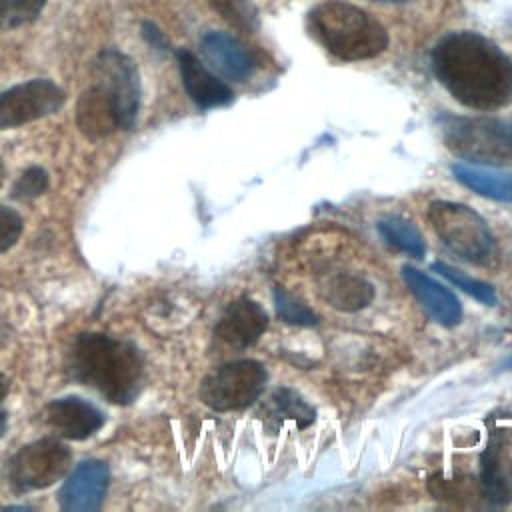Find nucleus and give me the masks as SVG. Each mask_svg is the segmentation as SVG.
I'll return each mask as SVG.
<instances>
[{
    "instance_id": "nucleus-1",
    "label": "nucleus",
    "mask_w": 512,
    "mask_h": 512,
    "mask_svg": "<svg viewBox=\"0 0 512 512\" xmlns=\"http://www.w3.org/2000/svg\"><path fill=\"white\" fill-rule=\"evenodd\" d=\"M432 68L466 108L498 110L512 102V60L478 32L446 34L434 46Z\"/></svg>"
},
{
    "instance_id": "nucleus-2",
    "label": "nucleus",
    "mask_w": 512,
    "mask_h": 512,
    "mask_svg": "<svg viewBox=\"0 0 512 512\" xmlns=\"http://www.w3.org/2000/svg\"><path fill=\"white\" fill-rule=\"evenodd\" d=\"M70 366L80 382L108 402H132L144 378V364L134 346L104 334H82L70 350Z\"/></svg>"
},
{
    "instance_id": "nucleus-3",
    "label": "nucleus",
    "mask_w": 512,
    "mask_h": 512,
    "mask_svg": "<svg viewBox=\"0 0 512 512\" xmlns=\"http://www.w3.org/2000/svg\"><path fill=\"white\" fill-rule=\"evenodd\" d=\"M310 30L340 60H366L388 46L386 28L366 10L340 0H326L310 12Z\"/></svg>"
},
{
    "instance_id": "nucleus-4",
    "label": "nucleus",
    "mask_w": 512,
    "mask_h": 512,
    "mask_svg": "<svg viewBox=\"0 0 512 512\" xmlns=\"http://www.w3.org/2000/svg\"><path fill=\"white\" fill-rule=\"evenodd\" d=\"M442 140L460 158L512 166V124L486 116H442Z\"/></svg>"
},
{
    "instance_id": "nucleus-5",
    "label": "nucleus",
    "mask_w": 512,
    "mask_h": 512,
    "mask_svg": "<svg viewBox=\"0 0 512 512\" xmlns=\"http://www.w3.org/2000/svg\"><path fill=\"white\" fill-rule=\"evenodd\" d=\"M436 236L460 258L472 264H490L496 252L494 236L484 218L466 204L436 200L428 208Z\"/></svg>"
},
{
    "instance_id": "nucleus-6",
    "label": "nucleus",
    "mask_w": 512,
    "mask_h": 512,
    "mask_svg": "<svg viewBox=\"0 0 512 512\" xmlns=\"http://www.w3.org/2000/svg\"><path fill=\"white\" fill-rule=\"evenodd\" d=\"M266 368L256 360H232L212 370L200 384V398L216 412L242 410L264 390Z\"/></svg>"
},
{
    "instance_id": "nucleus-7",
    "label": "nucleus",
    "mask_w": 512,
    "mask_h": 512,
    "mask_svg": "<svg viewBox=\"0 0 512 512\" xmlns=\"http://www.w3.org/2000/svg\"><path fill=\"white\" fill-rule=\"evenodd\" d=\"M94 84L114 102L120 128H132L140 108V80L134 62L116 48L98 54L92 66Z\"/></svg>"
},
{
    "instance_id": "nucleus-8",
    "label": "nucleus",
    "mask_w": 512,
    "mask_h": 512,
    "mask_svg": "<svg viewBox=\"0 0 512 512\" xmlns=\"http://www.w3.org/2000/svg\"><path fill=\"white\" fill-rule=\"evenodd\" d=\"M68 466L70 450L54 438H44L24 446L12 458L8 478L16 490H40L58 482Z\"/></svg>"
},
{
    "instance_id": "nucleus-9",
    "label": "nucleus",
    "mask_w": 512,
    "mask_h": 512,
    "mask_svg": "<svg viewBox=\"0 0 512 512\" xmlns=\"http://www.w3.org/2000/svg\"><path fill=\"white\" fill-rule=\"evenodd\" d=\"M64 102V92L50 80L38 78L0 94V128H14L54 114Z\"/></svg>"
},
{
    "instance_id": "nucleus-10",
    "label": "nucleus",
    "mask_w": 512,
    "mask_h": 512,
    "mask_svg": "<svg viewBox=\"0 0 512 512\" xmlns=\"http://www.w3.org/2000/svg\"><path fill=\"white\" fill-rule=\"evenodd\" d=\"M480 490L494 506L512 500V430L492 428L480 454Z\"/></svg>"
},
{
    "instance_id": "nucleus-11",
    "label": "nucleus",
    "mask_w": 512,
    "mask_h": 512,
    "mask_svg": "<svg viewBox=\"0 0 512 512\" xmlns=\"http://www.w3.org/2000/svg\"><path fill=\"white\" fill-rule=\"evenodd\" d=\"M108 488V468L104 462H82L64 482L58 494L60 508L66 512L98 510Z\"/></svg>"
},
{
    "instance_id": "nucleus-12",
    "label": "nucleus",
    "mask_w": 512,
    "mask_h": 512,
    "mask_svg": "<svg viewBox=\"0 0 512 512\" xmlns=\"http://www.w3.org/2000/svg\"><path fill=\"white\" fill-rule=\"evenodd\" d=\"M402 278L434 322L446 328L460 324L462 304L444 284L412 266H402Z\"/></svg>"
},
{
    "instance_id": "nucleus-13",
    "label": "nucleus",
    "mask_w": 512,
    "mask_h": 512,
    "mask_svg": "<svg viewBox=\"0 0 512 512\" xmlns=\"http://www.w3.org/2000/svg\"><path fill=\"white\" fill-rule=\"evenodd\" d=\"M268 328V316L264 308L252 298H238L228 304L218 326L216 336L234 348H248Z\"/></svg>"
},
{
    "instance_id": "nucleus-14",
    "label": "nucleus",
    "mask_w": 512,
    "mask_h": 512,
    "mask_svg": "<svg viewBox=\"0 0 512 512\" xmlns=\"http://www.w3.org/2000/svg\"><path fill=\"white\" fill-rule=\"evenodd\" d=\"M178 66L182 84L188 96L196 102V106L214 108L232 102V90L218 76H214L192 52L178 50Z\"/></svg>"
},
{
    "instance_id": "nucleus-15",
    "label": "nucleus",
    "mask_w": 512,
    "mask_h": 512,
    "mask_svg": "<svg viewBox=\"0 0 512 512\" xmlns=\"http://www.w3.org/2000/svg\"><path fill=\"white\" fill-rule=\"evenodd\" d=\"M200 48L208 64L228 80L242 82L254 72V60L250 52L236 38L224 32L204 34Z\"/></svg>"
},
{
    "instance_id": "nucleus-16",
    "label": "nucleus",
    "mask_w": 512,
    "mask_h": 512,
    "mask_svg": "<svg viewBox=\"0 0 512 512\" xmlns=\"http://www.w3.org/2000/svg\"><path fill=\"white\" fill-rule=\"evenodd\" d=\"M48 424L70 440H84L94 434L104 418L96 406L80 398H60L46 408Z\"/></svg>"
},
{
    "instance_id": "nucleus-17",
    "label": "nucleus",
    "mask_w": 512,
    "mask_h": 512,
    "mask_svg": "<svg viewBox=\"0 0 512 512\" xmlns=\"http://www.w3.org/2000/svg\"><path fill=\"white\" fill-rule=\"evenodd\" d=\"M76 124L88 138H104L120 128V120L110 96L92 84L78 100Z\"/></svg>"
},
{
    "instance_id": "nucleus-18",
    "label": "nucleus",
    "mask_w": 512,
    "mask_h": 512,
    "mask_svg": "<svg viewBox=\"0 0 512 512\" xmlns=\"http://www.w3.org/2000/svg\"><path fill=\"white\" fill-rule=\"evenodd\" d=\"M450 170L472 192L498 202H512V170L474 162H456Z\"/></svg>"
},
{
    "instance_id": "nucleus-19",
    "label": "nucleus",
    "mask_w": 512,
    "mask_h": 512,
    "mask_svg": "<svg viewBox=\"0 0 512 512\" xmlns=\"http://www.w3.org/2000/svg\"><path fill=\"white\" fill-rule=\"evenodd\" d=\"M326 302L342 312H356L374 300V286L356 274H336L322 288Z\"/></svg>"
},
{
    "instance_id": "nucleus-20",
    "label": "nucleus",
    "mask_w": 512,
    "mask_h": 512,
    "mask_svg": "<svg viewBox=\"0 0 512 512\" xmlns=\"http://www.w3.org/2000/svg\"><path fill=\"white\" fill-rule=\"evenodd\" d=\"M380 236L400 252H406L414 258H422L426 254V244L422 240V234L418 228L402 218V216H386L378 222Z\"/></svg>"
},
{
    "instance_id": "nucleus-21",
    "label": "nucleus",
    "mask_w": 512,
    "mask_h": 512,
    "mask_svg": "<svg viewBox=\"0 0 512 512\" xmlns=\"http://www.w3.org/2000/svg\"><path fill=\"white\" fill-rule=\"evenodd\" d=\"M270 412L282 420H294L298 428H306L314 422L316 412L314 408L292 388H276L268 398Z\"/></svg>"
},
{
    "instance_id": "nucleus-22",
    "label": "nucleus",
    "mask_w": 512,
    "mask_h": 512,
    "mask_svg": "<svg viewBox=\"0 0 512 512\" xmlns=\"http://www.w3.org/2000/svg\"><path fill=\"white\" fill-rule=\"evenodd\" d=\"M432 270H436L440 276H444L456 288L464 290L466 294H470L472 298L480 300L482 304H488V306L496 304V292H494V288L488 282L478 280V278H470L468 274H464L458 268H452L446 262H432Z\"/></svg>"
},
{
    "instance_id": "nucleus-23",
    "label": "nucleus",
    "mask_w": 512,
    "mask_h": 512,
    "mask_svg": "<svg viewBox=\"0 0 512 512\" xmlns=\"http://www.w3.org/2000/svg\"><path fill=\"white\" fill-rule=\"evenodd\" d=\"M274 306H276L278 316L288 324L312 326L318 322V316L302 300L294 298L290 292H286L280 286L274 288Z\"/></svg>"
},
{
    "instance_id": "nucleus-24",
    "label": "nucleus",
    "mask_w": 512,
    "mask_h": 512,
    "mask_svg": "<svg viewBox=\"0 0 512 512\" xmlns=\"http://www.w3.org/2000/svg\"><path fill=\"white\" fill-rule=\"evenodd\" d=\"M212 8L234 28L250 32L258 24V12L250 0H210Z\"/></svg>"
},
{
    "instance_id": "nucleus-25",
    "label": "nucleus",
    "mask_w": 512,
    "mask_h": 512,
    "mask_svg": "<svg viewBox=\"0 0 512 512\" xmlns=\"http://www.w3.org/2000/svg\"><path fill=\"white\" fill-rule=\"evenodd\" d=\"M46 0H0V28H16L34 20Z\"/></svg>"
},
{
    "instance_id": "nucleus-26",
    "label": "nucleus",
    "mask_w": 512,
    "mask_h": 512,
    "mask_svg": "<svg viewBox=\"0 0 512 512\" xmlns=\"http://www.w3.org/2000/svg\"><path fill=\"white\" fill-rule=\"evenodd\" d=\"M46 186H48V174L42 168L34 166V168H28L18 178V182L12 188V196L20 200H30L40 196L46 190Z\"/></svg>"
},
{
    "instance_id": "nucleus-27",
    "label": "nucleus",
    "mask_w": 512,
    "mask_h": 512,
    "mask_svg": "<svg viewBox=\"0 0 512 512\" xmlns=\"http://www.w3.org/2000/svg\"><path fill=\"white\" fill-rule=\"evenodd\" d=\"M20 234H22V218L14 210L0 206V252H6L8 248H12L20 238Z\"/></svg>"
},
{
    "instance_id": "nucleus-28",
    "label": "nucleus",
    "mask_w": 512,
    "mask_h": 512,
    "mask_svg": "<svg viewBox=\"0 0 512 512\" xmlns=\"http://www.w3.org/2000/svg\"><path fill=\"white\" fill-rule=\"evenodd\" d=\"M142 36L148 40V44L156 50H166L168 48V42L166 38L162 36V32L152 24V22H144L142 24Z\"/></svg>"
},
{
    "instance_id": "nucleus-29",
    "label": "nucleus",
    "mask_w": 512,
    "mask_h": 512,
    "mask_svg": "<svg viewBox=\"0 0 512 512\" xmlns=\"http://www.w3.org/2000/svg\"><path fill=\"white\" fill-rule=\"evenodd\" d=\"M6 392H8V384H6V378L0 374V402L6 396Z\"/></svg>"
},
{
    "instance_id": "nucleus-30",
    "label": "nucleus",
    "mask_w": 512,
    "mask_h": 512,
    "mask_svg": "<svg viewBox=\"0 0 512 512\" xmlns=\"http://www.w3.org/2000/svg\"><path fill=\"white\" fill-rule=\"evenodd\" d=\"M4 430H6V414H4V412H0V438H2Z\"/></svg>"
},
{
    "instance_id": "nucleus-31",
    "label": "nucleus",
    "mask_w": 512,
    "mask_h": 512,
    "mask_svg": "<svg viewBox=\"0 0 512 512\" xmlns=\"http://www.w3.org/2000/svg\"><path fill=\"white\" fill-rule=\"evenodd\" d=\"M4 176H6V168H4V164H2V160H0V186H2V182H4Z\"/></svg>"
},
{
    "instance_id": "nucleus-32",
    "label": "nucleus",
    "mask_w": 512,
    "mask_h": 512,
    "mask_svg": "<svg viewBox=\"0 0 512 512\" xmlns=\"http://www.w3.org/2000/svg\"><path fill=\"white\" fill-rule=\"evenodd\" d=\"M380 2H404V0H380Z\"/></svg>"
}]
</instances>
